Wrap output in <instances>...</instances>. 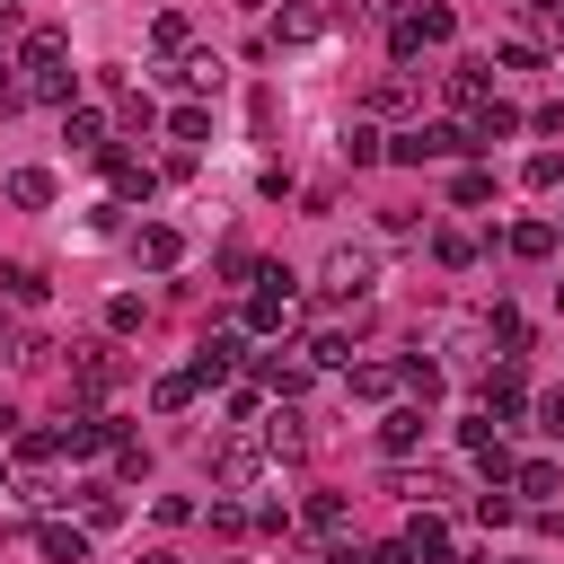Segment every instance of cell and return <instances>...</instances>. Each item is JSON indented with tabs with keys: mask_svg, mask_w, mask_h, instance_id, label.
Returning a JSON list of instances; mask_svg holds the SVG:
<instances>
[{
	"mask_svg": "<svg viewBox=\"0 0 564 564\" xmlns=\"http://www.w3.org/2000/svg\"><path fill=\"white\" fill-rule=\"evenodd\" d=\"M264 449H273V458H300V449H308V423H300V414H273V423H264Z\"/></svg>",
	"mask_w": 564,
	"mask_h": 564,
	"instance_id": "13",
	"label": "cell"
},
{
	"mask_svg": "<svg viewBox=\"0 0 564 564\" xmlns=\"http://www.w3.org/2000/svg\"><path fill=\"white\" fill-rule=\"evenodd\" d=\"M264 458H273V449H264V441H229V449H220V458H212V476H220V485H229V494H247V485H256V476H264Z\"/></svg>",
	"mask_w": 564,
	"mask_h": 564,
	"instance_id": "3",
	"label": "cell"
},
{
	"mask_svg": "<svg viewBox=\"0 0 564 564\" xmlns=\"http://www.w3.org/2000/svg\"><path fill=\"white\" fill-rule=\"evenodd\" d=\"M9 361H18V370H44V361H53V344H44V335H18V344H9Z\"/></svg>",
	"mask_w": 564,
	"mask_h": 564,
	"instance_id": "31",
	"label": "cell"
},
{
	"mask_svg": "<svg viewBox=\"0 0 564 564\" xmlns=\"http://www.w3.org/2000/svg\"><path fill=\"white\" fill-rule=\"evenodd\" d=\"M167 132H176V141H212V115H203V106H176Z\"/></svg>",
	"mask_w": 564,
	"mask_h": 564,
	"instance_id": "24",
	"label": "cell"
},
{
	"mask_svg": "<svg viewBox=\"0 0 564 564\" xmlns=\"http://www.w3.org/2000/svg\"><path fill=\"white\" fill-rule=\"evenodd\" d=\"M115 379H123V361H115V352H106V344H97V352H88V361H79V388H88V397H106V388H115Z\"/></svg>",
	"mask_w": 564,
	"mask_h": 564,
	"instance_id": "16",
	"label": "cell"
},
{
	"mask_svg": "<svg viewBox=\"0 0 564 564\" xmlns=\"http://www.w3.org/2000/svg\"><path fill=\"white\" fill-rule=\"evenodd\" d=\"M9 203L44 212V203H53V176H44V167H18V176H9Z\"/></svg>",
	"mask_w": 564,
	"mask_h": 564,
	"instance_id": "14",
	"label": "cell"
},
{
	"mask_svg": "<svg viewBox=\"0 0 564 564\" xmlns=\"http://www.w3.org/2000/svg\"><path fill=\"white\" fill-rule=\"evenodd\" d=\"M538 432H555V441H564V388H555V397H538Z\"/></svg>",
	"mask_w": 564,
	"mask_h": 564,
	"instance_id": "33",
	"label": "cell"
},
{
	"mask_svg": "<svg viewBox=\"0 0 564 564\" xmlns=\"http://www.w3.org/2000/svg\"><path fill=\"white\" fill-rule=\"evenodd\" d=\"M317 26H326V18H317V9H282V44H308V35H317Z\"/></svg>",
	"mask_w": 564,
	"mask_h": 564,
	"instance_id": "29",
	"label": "cell"
},
{
	"mask_svg": "<svg viewBox=\"0 0 564 564\" xmlns=\"http://www.w3.org/2000/svg\"><path fill=\"white\" fill-rule=\"evenodd\" d=\"M18 70H26V97L70 106V35H62V26H35L26 53H18Z\"/></svg>",
	"mask_w": 564,
	"mask_h": 564,
	"instance_id": "1",
	"label": "cell"
},
{
	"mask_svg": "<svg viewBox=\"0 0 564 564\" xmlns=\"http://www.w3.org/2000/svg\"><path fill=\"white\" fill-rule=\"evenodd\" d=\"M264 379H273L282 397H300V388H308V361H264Z\"/></svg>",
	"mask_w": 564,
	"mask_h": 564,
	"instance_id": "32",
	"label": "cell"
},
{
	"mask_svg": "<svg viewBox=\"0 0 564 564\" xmlns=\"http://www.w3.org/2000/svg\"><path fill=\"white\" fill-rule=\"evenodd\" d=\"M326 291H335V300H370V291H379V256H370V247H335V256H326Z\"/></svg>",
	"mask_w": 564,
	"mask_h": 564,
	"instance_id": "2",
	"label": "cell"
},
{
	"mask_svg": "<svg viewBox=\"0 0 564 564\" xmlns=\"http://www.w3.org/2000/svg\"><path fill=\"white\" fill-rule=\"evenodd\" d=\"M256 282H264V291L247 300V326H256V335H273V326L291 317V282H282V273H256Z\"/></svg>",
	"mask_w": 564,
	"mask_h": 564,
	"instance_id": "4",
	"label": "cell"
},
{
	"mask_svg": "<svg viewBox=\"0 0 564 564\" xmlns=\"http://www.w3.org/2000/svg\"><path fill=\"white\" fill-rule=\"evenodd\" d=\"M511 132H520V106H502V97H485V106H476V123H467V141H476V150H485V141H511Z\"/></svg>",
	"mask_w": 564,
	"mask_h": 564,
	"instance_id": "7",
	"label": "cell"
},
{
	"mask_svg": "<svg viewBox=\"0 0 564 564\" xmlns=\"http://www.w3.org/2000/svg\"><path fill=\"white\" fill-rule=\"evenodd\" d=\"M326 564H370V546H335V555H326Z\"/></svg>",
	"mask_w": 564,
	"mask_h": 564,
	"instance_id": "34",
	"label": "cell"
},
{
	"mask_svg": "<svg viewBox=\"0 0 564 564\" xmlns=\"http://www.w3.org/2000/svg\"><path fill=\"white\" fill-rule=\"evenodd\" d=\"M485 335H494L502 352H520V344H529V326H520V308H494V317H485Z\"/></svg>",
	"mask_w": 564,
	"mask_h": 564,
	"instance_id": "22",
	"label": "cell"
},
{
	"mask_svg": "<svg viewBox=\"0 0 564 564\" xmlns=\"http://www.w3.org/2000/svg\"><path fill=\"white\" fill-rule=\"evenodd\" d=\"M502 247H511V256H529V264H538V256H555V220H520V229H511V238H502Z\"/></svg>",
	"mask_w": 564,
	"mask_h": 564,
	"instance_id": "11",
	"label": "cell"
},
{
	"mask_svg": "<svg viewBox=\"0 0 564 564\" xmlns=\"http://www.w3.org/2000/svg\"><path fill=\"white\" fill-rule=\"evenodd\" d=\"M229 370H238V335H203L194 344V388H220Z\"/></svg>",
	"mask_w": 564,
	"mask_h": 564,
	"instance_id": "5",
	"label": "cell"
},
{
	"mask_svg": "<svg viewBox=\"0 0 564 564\" xmlns=\"http://www.w3.org/2000/svg\"><path fill=\"white\" fill-rule=\"evenodd\" d=\"M176 256H185V238H176L167 220H150V229H141V264H159V273H167Z\"/></svg>",
	"mask_w": 564,
	"mask_h": 564,
	"instance_id": "12",
	"label": "cell"
},
{
	"mask_svg": "<svg viewBox=\"0 0 564 564\" xmlns=\"http://www.w3.org/2000/svg\"><path fill=\"white\" fill-rule=\"evenodd\" d=\"M511 485H520V494H538V502H546V494H555V485H564V476H555V467H546V458H529V467H511Z\"/></svg>",
	"mask_w": 564,
	"mask_h": 564,
	"instance_id": "23",
	"label": "cell"
},
{
	"mask_svg": "<svg viewBox=\"0 0 564 564\" xmlns=\"http://www.w3.org/2000/svg\"><path fill=\"white\" fill-rule=\"evenodd\" d=\"M449 203H458V212L494 203V176H485V167H458V176H449Z\"/></svg>",
	"mask_w": 564,
	"mask_h": 564,
	"instance_id": "15",
	"label": "cell"
},
{
	"mask_svg": "<svg viewBox=\"0 0 564 564\" xmlns=\"http://www.w3.org/2000/svg\"><path fill=\"white\" fill-rule=\"evenodd\" d=\"M520 405V370L502 361V370H485V414H511Z\"/></svg>",
	"mask_w": 564,
	"mask_h": 564,
	"instance_id": "17",
	"label": "cell"
},
{
	"mask_svg": "<svg viewBox=\"0 0 564 564\" xmlns=\"http://www.w3.org/2000/svg\"><path fill=\"white\" fill-rule=\"evenodd\" d=\"M300 520H308V529H344V494H308Z\"/></svg>",
	"mask_w": 564,
	"mask_h": 564,
	"instance_id": "28",
	"label": "cell"
},
{
	"mask_svg": "<svg viewBox=\"0 0 564 564\" xmlns=\"http://www.w3.org/2000/svg\"><path fill=\"white\" fill-rule=\"evenodd\" d=\"M555 238H564V229H555Z\"/></svg>",
	"mask_w": 564,
	"mask_h": 564,
	"instance_id": "38",
	"label": "cell"
},
{
	"mask_svg": "<svg viewBox=\"0 0 564 564\" xmlns=\"http://www.w3.org/2000/svg\"><path fill=\"white\" fill-rule=\"evenodd\" d=\"M79 511H88V529H115V520H123L115 485H79Z\"/></svg>",
	"mask_w": 564,
	"mask_h": 564,
	"instance_id": "18",
	"label": "cell"
},
{
	"mask_svg": "<svg viewBox=\"0 0 564 564\" xmlns=\"http://www.w3.org/2000/svg\"><path fill=\"white\" fill-rule=\"evenodd\" d=\"M555 308H564V282H555Z\"/></svg>",
	"mask_w": 564,
	"mask_h": 564,
	"instance_id": "36",
	"label": "cell"
},
{
	"mask_svg": "<svg viewBox=\"0 0 564 564\" xmlns=\"http://www.w3.org/2000/svg\"><path fill=\"white\" fill-rule=\"evenodd\" d=\"M397 379H405V388H414V397H423V405H432V397H441V361H405V370H397Z\"/></svg>",
	"mask_w": 564,
	"mask_h": 564,
	"instance_id": "26",
	"label": "cell"
},
{
	"mask_svg": "<svg viewBox=\"0 0 564 564\" xmlns=\"http://www.w3.org/2000/svg\"><path fill=\"white\" fill-rule=\"evenodd\" d=\"M150 397H159V414H176V405H185V397H194V370H167V379H159V388H150Z\"/></svg>",
	"mask_w": 564,
	"mask_h": 564,
	"instance_id": "27",
	"label": "cell"
},
{
	"mask_svg": "<svg viewBox=\"0 0 564 564\" xmlns=\"http://www.w3.org/2000/svg\"><path fill=\"white\" fill-rule=\"evenodd\" d=\"M0 106H18V79H9V62H0Z\"/></svg>",
	"mask_w": 564,
	"mask_h": 564,
	"instance_id": "35",
	"label": "cell"
},
{
	"mask_svg": "<svg viewBox=\"0 0 564 564\" xmlns=\"http://www.w3.org/2000/svg\"><path fill=\"white\" fill-rule=\"evenodd\" d=\"M0 485H9V476H0Z\"/></svg>",
	"mask_w": 564,
	"mask_h": 564,
	"instance_id": "37",
	"label": "cell"
},
{
	"mask_svg": "<svg viewBox=\"0 0 564 564\" xmlns=\"http://www.w3.org/2000/svg\"><path fill=\"white\" fill-rule=\"evenodd\" d=\"M106 176H115V194H123V203H141V194L159 185V176H150L141 159H123V150H106Z\"/></svg>",
	"mask_w": 564,
	"mask_h": 564,
	"instance_id": "9",
	"label": "cell"
},
{
	"mask_svg": "<svg viewBox=\"0 0 564 564\" xmlns=\"http://www.w3.org/2000/svg\"><path fill=\"white\" fill-rule=\"evenodd\" d=\"M0 291H9V300H26V308H35V300H44V273H35V264H0Z\"/></svg>",
	"mask_w": 564,
	"mask_h": 564,
	"instance_id": "20",
	"label": "cell"
},
{
	"mask_svg": "<svg viewBox=\"0 0 564 564\" xmlns=\"http://www.w3.org/2000/svg\"><path fill=\"white\" fill-rule=\"evenodd\" d=\"M520 176H529V185H538V194H546V185H564V159H555V150H538V159H529V167H520Z\"/></svg>",
	"mask_w": 564,
	"mask_h": 564,
	"instance_id": "30",
	"label": "cell"
},
{
	"mask_svg": "<svg viewBox=\"0 0 564 564\" xmlns=\"http://www.w3.org/2000/svg\"><path fill=\"white\" fill-rule=\"evenodd\" d=\"M441 88H449L458 106H485V62H449V70H441Z\"/></svg>",
	"mask_w": 564,
	"mask_h": 564,
	"instance_id": "10",
	"label": "cell"
},
{
	"mask_svg": "<svg viewBox=\"0 0 564 564\" xmlns=\"http://www.w3.org/2000/svg\"><path fill=\"white\" fill-rule=\"evenodd\" d=\"M344 159H352V167H370V159H388V141H379L370 123H352V132H344Z\"/></svg>",
	"mask_w": 564,
	"mask_h": 564,
	"instance_id": "21",
	"label": "cell"
},
{
	"mask_svg": "<svg viewBox=\"0 0 564 564\" xmlns=\"http://www.w3.org/2000/svg\"><path fill=\"white\" fill-rule=\"evenodd\" d=\"M414 441H423V405H388V423H379V449H388V458H405Z\"/></svg>",
	"mask_w": 564,
	"mask_h": 564,
	"instance_id": "8",
	"label": "cell"
},
{
	"mask_svg": "<svg viewBox=\"0 0 564 564\" xmlns=\"http://www.w3.org/2000/svg\"><path fill=\"white\" fill-rule=\"evenodd\" d=\"M62 141H70V150H106V115H88V106H79V115L62 123Z\"/></svg>",
	"mask_w": 564,
	"mask_h": 564,
	"instance_id": "19",
	"label": "cell"
},
{
	"mask_svg": "<svg viewBox=\"0 0 564 564\" xmlns=\"http://www.w3.org/2000/svg\"><path fill=\"white\" fill-rule=\"evenodd\" d=\"M397 388V370H379V361H352V397H388Z\"/></svg>",
	"mask_w": 564,
	"mask_h": 564,
	"instance_id": "25",
	"label": "cell"
},
{
	"mask_svg": "<svg viewBox=\"0 0 564 564\" xmlns=\"http://www.w3.org/2000/svg\"><path fill=\"white\" fill-rule=\"evenodd\" d=\"M35 546H44V564H88V529H70V520H44Z\"/></svg>",
	"mask_w": 564,
	"mask_h": 564,
	"instance_id": "6",
	"label": "cell"
}]
</instances>
